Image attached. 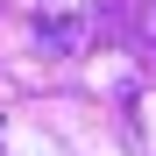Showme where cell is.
Returning <instances> with one entry per match:
<instances>
[{
    "label": "cell",
    "mask_w": 156,
    "mask_h": 156,
    "mask_svg": "<svg viewBox=\"0 0 156 156\" xmlns=\"http://www.w3.org/2000/svg\"><path fill=\"white\" fill-rule=\"evenodd\" d=\"M149 43H156V21H149Z\"/></svg>",
    "instance_id": "cell-1"
}]
</instances>
